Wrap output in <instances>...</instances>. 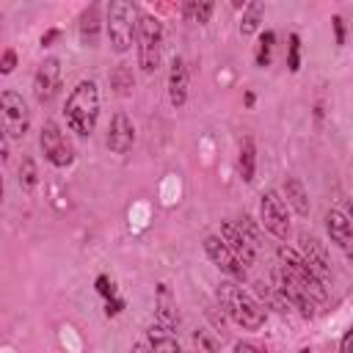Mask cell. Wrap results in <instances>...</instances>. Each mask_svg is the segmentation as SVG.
Masks as SVG:
<instances>
[{
	"label": "cell",
	"instance_id": "cell-21",
	"mask_svg": "<svg viewBox=\"0 0 353 353\" xmlns=\"http://www.w3.org/2000/svg\"><path fill=\"white\" fill-rule=\"evenodd\" d=\"M110 88L119 94V97H127L132 91V72L127 66H116L110 72Z\"/></svg>",
	"mask_w": 353,
	"mask_h": 353
},
{
	"label": "cell",
	"instance_id": "cell-26",
	"mask_svg": "<svg viewBox=\"0 0 353 353\" xmlns=\"http://www.w3.org/2000/svg\"><path fill=\"white\" fill-rule=\"evenodd\" d=\"M19 185L25 190H33L36 188V165L30 157H22V165H19Z\"/></svg>",
	"mask_w": 353,
	"mask_h": 353
},
{
	"label": "cell",
	"instance_id": "cell-14",
	"mask_svg": "<svg viewBox=\"0 0 353 353\" xmlns=\"http://www.w3.org/2000/svg\"><path fill=\"white\" fill-rule=\"evenodd\" d=\"M168 99L174 108H182L188 99V66L179 55L171 58V69H168Z\"/></svg>",
	"mask_w": 353,
	"mask_h": 353
},
{
	"label": "cell",
	"instance_id": "cell-24",
	"mask_svg": "<svg viewBox=\"0 0 353 353\" xmlns=\"http://www.w3.org/2000/svg\"><path fill=\"white\" fill-rule=\"evenodd\" d=\"M210 14H212V3H185V17L190 19V22H199V25H204L207 19H210Z\"/></svg>",
	"mask_w": 353,
	"mask_h": 353
},
{
	"label": "cell",
	"instance_id": "cell-23",
	"mask_svg": "<svg viewBox=\"0 0 353 353\" xmlns=\"http://www.w3.org/2000/svg\"><path fill=\"white\" fill-rule=\"evenodd\" d=\"M193 347H196V353H221L218 339L210 331H204V328L193 331Z\"/></svg>",
	"mask_w": 353,
	"mask_h": 353
},
{
	"label": "cell",
	"instance_id": "cell-3",
	"mask_svg": "<svg viewBox=\"0 0 353 353\" xmlns=\"http://www.w3.org/2000/svg\"><path fill=\"white\" fill-rule=\"evenodd\" d=\"M279 259H281V268H279V273L290 281V284H295L306 298H312L314 303H323L325 298H328V292H325V284L309 270V265L295 254V251H290V248H279Z\"/></svg>",
	"mask_w": 353,
	"mask_h": 353
},
{
	"label": "cell",
	"instance_id": "cell-7",
	"mask_svg": "<svg viewBox=\"0 0 353 353\" xmlns=\"http://www.w3.org/2000/svg\"><path fill=\"white\" fill-rule=\"evenodd\" d=\"M39 143H41L44 157H47L52 165H58V168L72 165V160H74V149H72V143L66 141V135L61 132V127H58L55 121H47V124L41 127Z\"/></svg>",
	"mask_w": 353,
	"mask_h": 353
},
{
	"label": "cell",
	"instance_id": "cell-11",
	"mask_svg": "<svg viewBox=\"0 0 353 353\" xmlns=\"http://www.w3.org/2000/svg\"><path fill=\"white\" fill-rule=\"evenodd\" d=\"M226 248L243 262V265H254V254H256V243H254V234H245L240 226L234 223H221V234H218Z\"/></svg>",
	"mask_w": 353,
	"mask_h": 353
},
{
	"label": "cell",
	"instance_id": "cell-4",
	"mask_svg": "<svg viewBox=\"0 0 353 353\" xmlns=\"http://www.w3.org/2000/svg\"><path fill=\"white\" fill-rule=\"evenodd\" d=\"M138 8L127 0H113L108 6V36L116 52H127L132 39H135V28H138Z\"/></svg>",
	"mask_w": 353,
	"mask_h": 353
},
{
	"label": "cell",
	"instance_id": "cell-20",
	"mask_svg": "<svg viewBox=\"0 0 353 353\" xmlns=\"http://www.w3.org/2000/svg\"><path fill=\"white\" fill-rule=\"evenodd\" d=\"M254 165H256L254 143H251V138H245V141H243V146H240V176H243L245 182H251V179H254Z\"/></svg>",
	"mask_w": 353,
	"mask_h": 353
},
{
	"label": "cell",
	"instance_id": "cell-1",
	"mask_svg": "<svg viewBox=\"0 0 353 353\" xmlns=\"http://www.w3.org/2000/svg\"><path fill=\"white\" fill-rule=\"evenodd\" d=\"M99 116V88L94 80H80L66 99V124L77 135H91Z\"/></svg>",
	"mask_w": 353,
	"mask_h": 353
},
{
	"label": "cell",
	"instance_id": "cell-31",
	"mask_svg": "<svg viewBox=\"0 0 353 353\" xmlns=\"http://www.w3.org/2000/svg\"><path fill=\"white\" fill-rule=\"evenodd\" d=\"M331 22H334V30H336V44H345V22H342V17H334Z\"/></svg>",
	"mask_w": 353,
	"mask_h": 353
},
{
	"label": "cell",
	"instance_id": "cell-9",
	"mask_svg": "<svg viewBox=\"0 0 353 353\" xmlns=\"http://www.w3.org/2000/svg\"><path fill=\"white\" fill-rule=\"evenodd\" d=\"M204 251H207V256H210L226 276H232L234 281H245V265L226 248V243H223L218 234H207V237H204Z\"/></svg>",
	"mask_w": 353,
	"mask_h": 353
},
{
	"label": "cell",
	"instance_id": "cell-5",
	"mask_svg": "<svg viewBox=\"0 0 353 353\" xmlns=\"http://www.w3.org/2000/svg\"><path fill=\"white\" fill-rule=\"evenodd\" d=\"M135 39H138V63L146 74L157 72L160 66V52H163V28L160 19L152 14H141L138 17V28H135Z\"/></svg>",
	"mask_w": 353,
	"mask_h": 353
},
{
	"label": "cell",
	"instance_id": "cell-15",
	"mask_svg": "<svg viewBox=\"0 0 353 353\" xmlns=\"http://www.w3.org/2000/svg\"><path fill=\"white\" fill-rule=\"evenodd\" d=\"M325 229L331 234V243H336L342 251H350V240H353V232H350V221L339 212V210H331L325 215Z\"/></svg>",
	"mask_w": 353,
	"mask_h": 353
},
{
	"label": "cell",
	"instance_id": "cell-30",
	"mask_svg": "<svg viewBox=\"0 0 353 353\" xmlns=\"http://www.w3.org/2000/svg\"><path fill=\"white\" fill-rule=\"evenodd\" d=\"M121 309H124V301H121L119 295H116V298H108V303H105V312H108V314H119Z\"/></svg>",
	"mask_w": 353,
	"mask_h": 353
},
{
	"label": "cell",
	"instance_id": "cell-19",
	"mask_svg": "<svg viewBox=\"0 0 353 353\" xmlns=\"http://www.w3.org/2000/svg\"><path fill=\"white\" fill-rule=\"evenodd\" d=\"M149 350L152 353H182L179 342L168 334H163V328H149Z\"/></svg>",
	"mask_w": 353,
	"mask_h": 353
},
{
	"label": "cell",
	"instance_id": "cell-10",
	"mask_svg": "<svg viewBox=\"0 0 353 353\" xmlns=\"http://www.w3.org/2000/svg\"><path fill=\"white\" fill-rule=\"evenodd\" d=\"M298 240H301V251H303L301 259H303V262L309 265V270L325 284V279H331V259H328L325 245H323L314 234H309V232H301Z\"/></svg>",
	"mask_w": 353,
	"mask_h": 353
},
{
	"label": "cell",
	"instance_id": "cell-2",
	"mask_svg": "<svg viewBox=\"0 0 353 353\" xmlns=\"http://www.w3.org/2000/svg\"><path fill=\"white\" fill-rule=\"evenodd\" d=\"M218 301H221V306L226 309V314H229L237 325H243L245 331H256V328L265 325V309H262L240 284H234V281H221V287H218Z\"/></svg>",
	"mask_w": 353,
	"mask_h": 353
},
{
	"label": "cell",
	"instance_id": "cell-37",
	"mask_svg": "<svg viewBox=\"0 0 353 353\" xmlns=\"http://www.w3.org/2000/svg\"><path fill=\"white\" fill-rule=\"evenodd\" d=\"M0 201H3V171H0Z\"/></svg>",
	"mask_w": 353,
	"mask_h": 353
},
{
	"label": "cell",
	"instance_id": "cell-28",
	"mask_svg": "<svg viewBox=\"0 0 353 353\" xmlns=\"http://www.w3.org/2000/svg\"><path fill=\"white\" fill-rule=\"evenodd\" d=\"M97 292L108 301V298H116V287H113V281L108 279V276H99L97 279Z\"/></svg>",
	"mask_w": 353,
	"mask_h": 353
},
{
	"label": "cell",
	"instance_id": "cell-16",
	"mask_svg": "<svg viewBox=\"0 0 353 353\" xmlns=\"http://www.w3.org/2000/svg\"><path fill=\"white\" fill-rule=\"evenodd\" d=\"M154 309H157V323H160L163 331H171V328L179 323L176 303H174V298H171L168 284H160V287H157V303H154Z\"/></svg>",
	"mask_w": 353,
	"mask_h": 353
},
{
	"label": "cell",
	"instance_id": "cell-33",
	"mask_svg": "<svg viewBox=\"0 0 353 353\" xmlns=\"http://www.w3.org/2000/svg\"><path fill=\"white\" fill-rule=\"evenodd\" d=\"M6 157H8V143H6V132L0 127V160H6Z\"/></svg>",
	"mask_w": 353,
	"mask_h": 353
},
{
	"label": "cell",
	"instance_id": "cell-12",
	"mask_svg": "<svg viewBox=\"0 0 353 353\" xmlns=\"http://www.w3.org/2000/svg\"><path fill=\"white\" fill-rule=\"evenodd\" d=\"M61 88V63L58 58H47L33 77V94L39 102H50Z\"/></svg>",
	"mask_w": 353,
	"mask_h": 353
},
{
	"label": "cell",
	"instance_id": "cell-34",
	"mask_svg": "<svg viewBox=\"0 0 353 353\" xmlns=\"http://www.w3.org/2000/svg\"><path fill=\"white\" fill-rule=\"evenodd\" d=\"M350 339H353V331H345V336H342V353H350Z\"/></svg>",
	"mask_w": 353,
	"mask_h": 353
},
{
	"label": "cell",
	"instance_id": "cell-25",
	"mask_svg": "<svg viewBox=\"0 0 353 353\" xmlns=\"http://www.w3.org/2000/svg\"><path fill=\"white\" fill-rule=\"evenodd\" d=\"M273 41H276V36H273V30H265V33L259 36V44H256V66H268V63H270V52H273Z\"/></svg>",
	"mask_w": 353,
	"mask_h": 353
},
{
	"label": "cell",
	"instance_id": "cell-35",
	"mask_svg": "<svg viewBox=\"0 0 353 353\" xmlns=\"http://www.w3.org/2000/svg\"><path fill=\"white\" fill-rule=\"evenodd\" d=\"M52 39H58V30H50V33H44V36H41V44L47 47V44L52 41Z\"/></svg>",
	"mask_w": 353,
	"mask_h": 353
},
{
	"label": "cell",
	"instance_id": "cell-6",
	"mask_svg": "<svg viewBox=\"0 0 353 353\" xmlns=\"http://www.w3.org/2000/svg\"><path fill=\"white\" fill-rule=\"evenodd\" d=\"M0 127L8 138H25L30 127V110L17 91L0 94Z\"/></svg>",
	"mask_w": 353,
	"mask_h": 353
},
{
	"label": "cell",
	"instance_id": "cell-32",
	"mask_svg": "<svg viewBox=\"0 0 353 353\" xmlns=\"http://www.w3.org/2000/svg\"><path fill=\"white\" fill-rule=\"evenodd\" d=\"M232 353H259V350H256V347H254V345H248V342H237V345H234V350H232Z\"/></svg>",
	"mask_w": 353,
	"mask_h": 353
},
{
	"label": "cell",
	"instance_id": "cell-29",
	"mask_svg": "<svg viewBox=\"0 0 353 353\" xmlns=\"http://www.w3.org/2000/svg\"><path fill=\"white\" fill-rule=\"evenodd\" d=\"M17 66V52L14 50H6L3 58H0V74H11Z\"/></svg>",
	"mask_w": 353,
	"mask_h": 353
},
{
	"label": "cell",
	"instance_id": "cell-13",
	"mask_svg": "<svg viewBox=\"0 0 353 353\" xmlns=\"http://www.w3.org/2000/svg\"><path fill=\"white\" fill-rule=\"evenodd\" d=\"M132 141H135V127L130 121L127 113H116L113 121H110V130H108V146L110 152L116 154H124L132 149Z\"/></svg>",
	"mask_w": 353,
	"mask_h": 353
},
{
	"label": "cell",
	"instance_id": "cell-18",
	"mask_svg": "<svg viewBox=\"0 0 353 353\" xmlns=\"http://www.w3.org/2000/svg\"><path fill=\"white\" fill-rule=\"evenodd\" d=\"M97 36H99V14H97V6H91L80 17V39L88 47H94L97 44Z\"/></svg>",
	"mask_w": 353,
	"mask_h": 353
},
{
	"label": "cell",
	"instance_id": "cell-22",
	"mask_svg": "<svg viewBox=\"0 0 353 353\" xmlns=\"http://www.w3.org/2000/svg\"><path fill=\"white\" fill-rule=\"evenodd\" d=\"M262 3H248V8H245V14H243V22H240V33L243 36H248V33H254L256 30V25H259V19H262Z\"/></svg>",
	"mask_w": 353,
	"mask_h": 353
},
{
	"label": "cell",
	"instance_id": "cell-8",
	"mask_svg": "<svg viewBox=\"0 0 353 353\" xmlns=\"http://www.w3.org/2000/svg\"><path fill=\"white\" fill-rule=\"evenodd\" d=\"M259 218H262L265 229H268L273 237L284 240V237L290 234V215H287V204L281 201V196H279L276 190L262 193V201H259Z\"/></svg>",
	"mask_w": 353,
	"mask_h": 353
},
{
	"label": "cell",
	"instance_id": "cell-27",
	"mask_svg": "<svg viewBox=\"0 0 353 353\" xmlns=\"http://www.w3.org/2000/svg\"><path fill=\"white\" fill-rule=\"evenodd\" d=\"M298 55H301V39L292 33V36H290V69H292V72L301 69V58H298Z\"/></svg>",
	"mask_w": 353,
	"mask_h": 353
},
{
	"label": "cell",
	"instance_id": "cell-36",
	"mask_svg": "<svg viewBox=\"0 0 353 353\" xmlns=\"http://www.w3.org/2000/svg\"><path fill=\"white\" fill-rule=\"evenodd\" d=\"M132 353H152V350H149L143 342H138V345H132Z\"/></svg>",
	"mask_w": 353,
	"mask_h": 353
},
{
	"label": "cell",
	"instance_id": "cell-17",
	"mask_svg": "<svg viewBox=\"0 0 353 353\" xmlns=\"http://www.w3.org/2000/svg\"><path fill=\"white\" fill-rule=\"evenodd\" d=\"M284 193H287V201L295 207V212L309 215V199H306V190H303L301 179L287 176V182H284Z\"/></svg>",
	"mask_w": 353,
	"mask_h": 353
}]
</instances>
